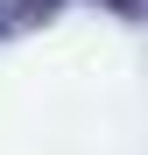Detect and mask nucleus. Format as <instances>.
<instances>
[{
    "label": "nucleus",
    "mask_w": 148,
    "mask_h": 155,
    "mask_svg": "<svg viewBox=\"0 0 148 155\" xmlns=\"http://www.w3.org/2000/svg\"><path fill=\"white\" fill-rule=\"evenodd\" d=\"M57 14H64V0H0V42L35 35V28H49Z\"/></svg>",
    "instance_id": "nucleus-1"
},
{
    "label": "nucleus",
    "mask_w": 148,
    "mask_h": 155,
    "mask_svg": "<svg viewBox=\"0 0 148 155\" xmlns=\"http://www.w3.org/2000/svg\"><path fill=\"white\" fill-rule=\"evenodd\" d=\"M92 7H106V14H120V21H148V0H92Z\"/></svg>",
    "instance_id": "nucleus-2"
}]
</instances>
